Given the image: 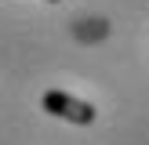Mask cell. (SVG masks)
<instances>
[{
  "mask_svg": "<svg viewBox=\"0 0 149 145\" xmlns=\"http://www.w3.org/2000/svg\"><path fill=\"white\" fill-rule=\"evenodd\" d=\"M40 109L51 116H58V120H69L77 123V127H87V123H95V105L84 98H73V94L65 91H47L40 98Z\"/></svg>",
  "mask_w": 149,
  "mask_h": 145,
  "instance_id": "6da1fadb",
  "label": "cell"
},
{
  "mask_svg": "<svg viewBox=\"0 0 149 145\" xmlns=\"http://www.w3.org/2000/svg\"><path fill=\"white\" fill-rule=\"evenodd\" d=\"M47 4H58V0H47Z\"/></svg>",
  "mask_w": 149,
  "mask_h": 145,
  "instance_id": "7a4b0ae2",
  "label": "cell"
}]
</instances>
